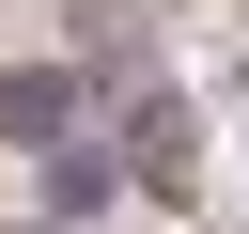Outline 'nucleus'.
Returning <instances> with one entry per match:
<instances>
[{
	"label": "nucleus",
	"mask_w": 249,
	"mask_h": 234,
	"mask_svg": "<svg viewBox=\"0 0 249 234\" xmlns=\"http://www.w3.org/2000/svg\"><path fill=\"white\" fill-rule=\"evenodd\" d=\"M31 203H47V218H78V234H93V218H124V203H140V156H124V125H78V140H47V156H31Z\"/></svg>",
	"instance_id": "f257e3e1"
},
{
	"label": "nucleus",
	"mask_w": 249,
	"mask_h": 234,
	"mask_svg": "<svg viewBox=\"0 0 249 234\" xmlns=\"http://www.w3.org/2000/svg\"><path fill=\"white\" fill-rule=\"evenodd\" d=\"M109 125H124V156H140V203H156V218H187V187H202V109L156 78V94H124Z\"/></svg>",
	"instance_id": "f03ea898"
},
{
	"label": "nucleus",
	"mask_w": 249,
	"mask_h": 234,
	"mask_svg": "<svg viewBox=\"0 0 249 234\" xmlns=\"http://www.w3.org/2000/svg\"><path fill=\"white\" fill-rule=\"evenodd\" d=\"M78 125H109V109H93V78H78V47H62V62H0V140H16V156L78 140Z\"/></svg>",
	"instance_id": "7ed1b4c3"
},
{
	"label": "nucleus",
	"mask_w": 249,
	"mask_h": 234,
	"mask_svg": "<svg viewBox=\"0 0 249 234\" xmlns=\"http://www.w3.org/2000/svg\"><path fill=\"white\" fill-rule=\"evenodd\" d=\"M78 31H140V0H78Z\"/></svg>",
	"instance_id": "20e7f679"
},
{
	"label": "nucleus",
	"mask_w": 249,
	"mask_h": 234,
	"mask_svg": "<svg viewBox=\"0 0 249 234\" xmlns=\"http://www.w3.org/2000/svg\"><path fill=\"white\" fill-rule=\"evenodd\" d=\"M0 234H78V218H47V203H31V218H0Z\"/></svg>",
	"instance_id": "39448f33"
},
{
	"label": "nucleus",
	"mask_w": 249,
	"mask_h": 234,
	"mask_svg": "<svg viewBox=\"0 0 249 234\" xmlns=\"http://www.w3.org/2000/svg\"><path fill=\"white\" fill-rule=\"evenodd\" d=\"M156 234H187V218H156Z\"/></svg>",
	"instance_id": "423d86ee"
}]
</instances>
